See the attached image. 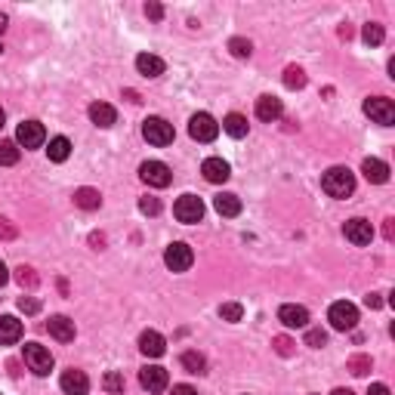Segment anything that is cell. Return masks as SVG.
Masks as SVG:
<instances>
[{
	"mask_svg": "<svg viewBox=\"0 0 395 395\" xmlns=\"http://www.w3.org/2000/svg\"><path fill=\"white\" fill-rule=\"evenodd\" d=\"M321 189L331 198H349L355 191V176H352L349 167H331V170L321 176Z\"/></svg>",
	"mask_w": 395,
	"mask_h": 395,
	"instance_id": "cell-1",
	"label": "cell"
},
{
	"mask_svg": "<svg viewBox=\"0 0 395 395\" xmlns=\"http://www.w3.org/2000/svg\"><path fill=\"white\" fill-rule=\"evenodd\" d=\"M142 136L152 145H170L176 133H173V123H167L164 117H145L142 121Z\"/></svg>",
	"mask_w": 395,
	"mask_h": 395,
	"instance_id": "cell-2",
	"label": "cell"
},
{
	"mask_svg": "<svg viewBox=\"0 0 395 395\" xmlns=\"http://www.w3.org/2000/svg\"><path fill=\"white\" fill-rule=\"evenodd\" d=\"M327 321H331L333 331H355L358 324V309L352 306V302L339 300L331 306V312H327Z\"/></svg>",
	"mask_w": 395,
	"mask_h": 395,
	"instance_id": "cell-3",
	"label": "cell"
},
{
	"mask_svg": "<svg viewBox=\"0 0 395 395\" xmlns=\"http://www.w3.org/2000/svg\"><path fill=\"white\" fill-rule=\"evenodd\" d=\"M364 115H368L374 123H380V127H392L395 123V105H392V99H386V96H374V99L364 102Z\"/></svg>",
	"mask_w": 395,
	"mask_h": 395,
	"instance_id": "cell-4",
	"label": "cell"
},
{
	"mask_svg": "<svg viewBox=\"0 0 395 395\" xmlns=\"http://www.w3.org/2000/svg\"><path fill=\"white\" fill-rule=\"evenodd\" d=\"M25 364H28L37 376H47L49 370H53V355H49V349L40 343H25Z\"/></svg>",
	"mask_w": 395,
	"mask_h": 395,
	"instance_id": "cell-5",
	"label": "cell"
},
{
	"mask_svg": "<svg viewBox=\"0 0 395 395\" xmlns=\"http://www.w3.org/2000/svg\"><path fill=\"white\" fill-rule=\"evenodd\" d=\"M173 216H176L179 222H185V226H191V222H201L204 201L198 195H182L176 204H173Z\"/></svg>",
	"mask_w": 395,
	"mask_h": 395,
	"instance_id": "cell-6",
	"label": "cell"
},
{
	"mask_svg": "<svg viewBox=\"0 0 395 395\" xmlns=\"http://www.w3.org/2000/svg\"><path fill=\"white\" fill-rule=\"evenodd\" d=\"M164 263L170 272H185V269H191V263H195V253H191L189 244L173 241V244L164 250Z\"/></svg>",
	"mask_w": 395,
	"mask_h": 395,
	"instance_id": "cell-7",
	"label": "cell"
},
{
	"mask_svg": "<svg viewBox=\"0 0 395 395\" xmlns=\"http://www.w3.org/2000/svg\"><path fill=\"white\" fill-rule=\"evenodd\" d=\"M139 176H142V182L154 185V189H167V185L173 182V173L164 160H145V164L139 167Z\"/></svg>",
	"mask_w": 395,
	"mask_h": 395,
	"instance_id": "cell-8",
	"label": "cell"
},
{
	"mask_svg": "<svg viewBox=\"0 0 395 395\" xmlns=\"http://www.w3.org/2000/svg\"><path fill=\"white\" fill-rule=\"evenodd\" d=\"M189 133H191V139H198V142H213L216 136H219V123H216L207 111H198L189 121Z\"/></svg>",
	"mask_w": 395,
	"mask_h": 395,
	"instance_id": "cell-9",
	"label": "cell"
},
{
	"mask_svg": "<svg viewBox=\"0 0 395 395\" xmlns=\"http://www.w3.org/2000/svg\"><path fill=\"white\" fill-rule=\"evenodd\" d=\"M43 139H47V130H43L40 121H22L16 130V145L22 148H40Z\"/></svg>",
	"mask_w": 395,
	"mask_h": 395,
	"instance_id": "cell-10",
	"label": "cell"
},
{
	"mask_svg": "<svg viewBox=\"0 0 395 395\" xmlns=\"http://www.w3.org/2000/svg\"><path fill=\"white\" fill-rule=\"evenodd\" d=\"M59 386H62V392H65V395H86V392H90V376H86L84 370L68 368V370H62Z\"/></svg>",
	"mask_w": 395,
	"mask_h": 395,
	"instance_id": "cell-11",
	"label": "cell"
},
{
	"mask_svg": "<svg viewBox=\"0 0 395 395\" xmlns=\"http://www.w3.org/2000/svg\"><path fill=\"white\" fill-rule=\"evenodd\" d=\"M139 383L145 392H164L167 383H170V376H167L164 368H158V364H145V368L139 370Z\"/></svg>",
	"mask_w": 395,
	"mask_h": 395,
	"instance_id": "cell-12",
	"label": "cell"
},
{
	"mask_svg": "<svg viewBox=\"0 0 395 395\" xmlns=\"http://www.w3.org/2000/svg\"><path fill=\"white\" fill-rule=\"evenodd\" d=\"M343 232H346V238H349L355 247H364V244H370V241H374V228H370V222L361 219V216H355V219L346 222Z\"/></svg>",
	"mask_w": 395,
	"mask_h": 395,
	"instance_id": "cell-13",
	"label": "cell"
},
{
	"mask_svg": "<svg viewBox=\"0 0 395 395\" xmlns=\"http://www.w3.org/2000/svg\"><path fill=\"white\" fill-rule=\"evenodd\" d=\"M278 321L284 327H309V309L296 306V302H287V306L278 309Z\"/></svg>",
	"mask_w": 395,
	"mask_h": 395,
	"instance_id": "cell-14",
	"label": "cell"
},
{
	"mask_svg": "<svg viewBox=\"0 0 395 395\" xmlns=\"http://www.w3.org/2000/svg\"><path fill=\"white\" fill-rule=\"evenodd\" d=\"M281 115H284V105H281V99H278V96H259L256 99V117H259V121L272 123V121H278Z\"/></svg>",
	"mask_w": 395,
	"mask_h": 395,
	"instance_id": "cell-15",
	"label": "cell"
},
{
	"mask_svg": "<svg viewBox=\"0 0 395 395\" xmlns=\"http://www.w3.org/2000/svg\"><path fill=\"white\" fill-rule=\"evenodd\" d=\"M361 173H364V179L374 182V185L389 182V164H386V160H380V158H364Z\"/></svg>",
	"mask_w": 395,
	"mask_h": 395,
	"instance_id": "cell-16",
	"label": "cell"
},
{
	"mask_svg": "<svg viewBox=\"0 0 395 395\" xmlns=\"http://www.w3.org/2000/svg\"><path fill=\"white\" fill-rule=\"evenodd\" d=\"M139 352H142V355H148V358H160L167 352V339L160 337L158 331H145L139 337Z\"/></svg>",
	"mask_w": 395,
	"mask_h": 395,
	"instance_id": "cell-17",
	"label": "cell"
},
{
	"mask_svg": "<svg viewBox=\"0 0 395 395\" xmlns=\"http://www.w3.org/2000/svg\"><path fill=\"white\" fill-rule=\"evenodd\" d=\"M201 173H204V179L207 182H226L228 176H232V170H228V164L222 158H207L204 160V167H201Z\"/></svg>",
	"mask_w": 395,
	"mask_h": 395,
	"instance_id": "cell-18",
	"label": "cell"
},
{
	"mask_svg": "<svg viewBox=\"0 0 395 395\" xmlns=\"http://www.w3.org/2000/svg\"><path fill=\"white\" fill-rule=\"evenodd\" d=\"M47 327H49V337H56L59 343H71L74 339V321L65 318V315H53Z\"/></svg>",
	"mask_w": 395,
	"mask_h": 395,
	"instance_id": "cell-19",
	"label": "cell"
},
{
	"mask_svg": "<svg viewBox=\"0 0 395 395\" xmlns=\"http://www.w3.org/2000/svg\"><path fill=\"white\" fill-rule=\"evenodd\" d=\"M22 339V321L12 315H0V346H10Z\"/></svg>",
	"mask_w": 395,
	"mask_h": 395,
	"instance_id": "cell-20",
	"label": "cell"
},
{
	"mask_svg": "<svg viewBox=\"0 0 395 395\" xmlns=\"http://www.w3.org/2000/svg\"><path fill=\"white\" fill-rule=\"evenodd\" d=\"M90 121L96 123V127H111V123L117 121L115 105H108V102H93V105H90Z\"/></svg>",
	"mask_w": 395,
	"mask_h": 395,
	"instance_id": "cell-21",
	"label": "cell"
},
{
	"mask_svg": "<svg viewBox=\"0 0 395 395\" xmlns=\"http://www.w3.org/2000/svg\"><path fill=\"white\" fill-rule=\"evenodd\" d=\"M213 207L219 216H238L241 213V198L232 195V191H222V195L213 198Z\"/></svg>",
	"mask_w": 395,
	"mask_h": 395,
	"instance_id": "cell-22",
	"label": "cell"
},
{
	"mask_svg": "<svg viewBox=\"0 0 395 395\" xmlns=\"http://www.w3.org/2000/svg\"><path fill=\"white\" fill-rule=\"evenodd\" d=\"M136 68H139V74H145V77H158V74H164V59H158V56H152V53H142V56H136Z\"/></svg>",
	"mask_w": 395,
	"mask_h": 395,
	"instance_id": "cell-23",
	"label": "cell"
},
{
	"mask_svg": "<svg viewBox=\"0 0 395 395\" xmlns=\"http://www.w3.org/2000/svg\"><path fill=\"white\" fill-rule=\"evenodd\" d=\"M74 204H77L80 210H99V207H102V198H99V191H96V189L84 185V189L74 191Z\"/></svg>",
	"mask_w": 395,
	"mask_h": 395,
	"instance_id": "cell-24",
	"label": "cell"
},
{
	"mask_svg": "<svg viewBox=\"0 0 395 395\" xmlns=\"http://www.w3.org/2000/svg\"><path fill=\"white\" fill-rule=\"evenodd\" d=\"M179 361H182V368L189 370V374H204V370H207V358L195 349H185L182 355H179Z\"/></svg>",
	"mask_w": 395,
	"mask_h": 395,
	"instance_id": "cell-25",
	"label": "cell"
},
{
	"mask_svg": "<svg viewBox=\"0 0 395 395\" xmlns=\"http://www.w3.org/2000/svg\"><path fill=\"white\" fill-rule=\"evenodd\" d=\"M222 130H226L228 136H235V139H244L247 136V117L238 115V111H232V115L222 121Z\"/></svg>",
	"mask_w": 395,
	"mask_h": 395,
	"instance_id": "cell-26",
	"label": "cell"
},
{
	"mask_svg": "<svg viewBox=\"0 0 395 395\" xmlns=\"http://www.w3.org/2000/svg\"><path fill=\"white\" fill-rule=\"evenodd\" d=\"M47 154H49V160L62 164V160H68V154H71V142H68L65 136H56V139H49Z\"/></svg>",
	"mask_w": 395,
	"mask_h": 395,
	"instance_id": "cell-27",
	"label": "cell"
},
{
	"mask_svg": "<svg viewBox=\"0 0 395 395\" xmlns=\"http://www.w3.org/2000/svg\"><path fill=\"white\" fill-rule=\"evenodd\" d=\"M284 86H287V90H300V86H306V71H302L300 65H287L284 68Z\"/></svg>",
	"mask_w": 395,
	"mask_h": 395,
	"instance_id": "cell-28",
	"label": "cell"
},
{
	"mask_svg": "<svg viewBox=\"0 0 395 395\" xmlns=\"http://www.w3.org/2000/svg\"><path fill=\"white\" fill-rule=\"evenodd\" d=\"M361 37H364L368 47H380L383 37H386V31H383L380 22H368V25H364V31H361Z\"/></svg>",
	"mask_w": 395,
	"mask_h": 395,
	"instance_id": "cell-29",
	"label": "cell"
},
{
	"mask_svg": "<svg viewBox=\"0 0 395 395\" xmlns=\"http://www.w3.org/2000/svg\"><path fill=\"white\" fill-rule=\"evenodd\" d=\"M19 160V145L12 139H0V164L12 167Z\"/></svg>",
	"mask_w": 395,
	"mask_h": 395,
	"instance_id": "cell-30",
	"label": "cell"
},
{
	"mask_svg": "<svg viewBox=\"0 0 395 395\" xmlns=\"http://www.w3.org/2000/svg\"><path fill=\"white\" fill-rule=\"evenodd\" d=\"M102 386H105V392L121 395L123 386H127V380H123V374H117V370H108V374H105V380H102Z\"/></svg>",
	"mask_w": 395,
	"mask_h": 395,
	"instance_id": "cell-31",
	"label": "cell"
},
{
	"mask_svg": "<svg viewBox=\"0 0 395 395\" xmlns=\"http://www.w3.org/2000/svg\"><path fill=\"white\" fill-rule=\"evenodd\" d=\"M228 49H232L235 59H247V56L253 53L250 40H244V37H232V40H228Z\"/></svg>",
	"mask_w": 395,
	"mask_h": 395,
	"instance_id": "cell-32",
	"label": "cell"
},
{
	"mask_svg": "<svg viewBox=\"0 0 395 395\" xmlns=\"http://www.w3.org/2000/svg\"><path fill=\"white\" fill-rule=\"evenodd\" d=\"M219 315H222V321H241L244 318V306H241V302H222Z\"/></svg>",
	"mask_w": 395,
	"mask_h": 395,
	"instance_id": "cell-33",
	"label": "cell"
},
{
	"mask_svg": "<svg viewBox=\"0 0 395 395\" xmlns=\"http://www.w3.org/2000/svg\"><path fill=\"white\" fill-rule=\"evenodd\" d=\"M346 368H349L355 376H364V374H368V370H370V355H352Z\"/></svg>",
	"mask_w": 395,
	"mask_h": 395,
	"instance_id": "cell-34",
	"label": "cell"
},
{
	"mask_svg": "<svg viewBox=\"0 0 395 395\" xmlns=\"http://www.w3.org/2000/svg\"><path fill=\"white\" fill-rule=\"evenodd\" d=\"M16 281L22 284V287H37L34 269H28V265H19V269H16Z\"/></svg>",
	"mask_w": 395,
	"mask_h": 395,
	"instance_id": "cell-35",
	"label": "cell"
},
{
	"mask_svg": "<svg viewBox=\"0 0 395 395\" xmlns=\"http://www.w3.org/2000/svg\"><path fill=\"white\" fill-rule=\"evenodd\" d=\"M324 343H327V333L321 331V327H309V331H306V346H312V349H321Z\"/></svg>",
	"mask_w": 395,
	"mask_h": 395,
	"instance_id": "cell-36",
	"label": "cell"
},
{
	"mask_svg": "<svg viewBox=\"0 0 395 395\" xmlns=\"http://www.w3.org/2000/svg\"><path fill=\"white\" fill-rule=\"evenodd\" d=\"M272 346H275V352H278V355H284V358L294 355V339H290V337H275V339H272Z\"/></svg>",
	"mask_w": 395,
	"mask_h": 395,
	"instance_id": "cell-37",
	"label": "cell"
},
{
	"mask_svg": "<svg viewBox=\"0 0 395 395\" xmlns=\"http://www.w3.org/2000/svg\"><path fill=\"white\" fill-rule=\"evenodd\" d=\"M139 210H142V213H148V216H158L160 213V201L148 195V198H142V201H139Z\"/></svg>",
	"mask_w": 395,
	"mask_h": 395,
	"instance_id": "cell-38",
	"label": "cell"
},
{
	"mask_svg": "<svg viewBox=\"0 0 395 395\" xmlns=\"http://www.w3.org/2000/svg\"><path fill=\"white\" fill-rule=\"evenodd\" d=\"M19 309H22L25 315H37L40 312V302H37L34 296H22V300H19Z\"/></svg>",
	"mask_w": 395,
	"mask_h": 395,
	"instance_id": "cell-39",
	"label": "cell"
},
{
	"mask_svg": "<svg viewBox=\"0 0 395 395\" xmlns=\"http://www.w3.org/2000/svg\"><path fill=\"white\" fill-rule=\"evenodd\" d=\"M16 226H12V222L10 219H3V216H0V238H3V241H12V238H16Z\"/></svg>",
	"mask_w": 395,
	"mask_h": 395,
	"instance_id": "cell-40",
	"label": "cell"
},
{
	"mask_svg": "<svg viewBox=\"0 0 395 395\" xmlns=\"http://www.w3.org/2000/svg\"><path fill=\"white\" fill-rule=\"evenodd\" d=\"M145 16H148V19H154V22H158V19L164 16V6H160V3H148V6H145Z\"/></svg>",
	"mask_w": 395,
	"mask_h": 395,
	"instance_id": "cell-41",
	"label": "cell"
},
{
	"mask_svg": "<svg viewBox=\"0 0 395 395\" xmlns=\"http://www.w3.org/2000/svg\"><path fill=\"white\" fill-rule=\"evenodd\" d=\"M173 395H198V389H191L189 383H179V386H173Z\"/></svg>",
	"mask_w": 395,
	"mask_h": 395,
	"instance_id": "cell-42",
	"label": "cell"
},
{
	"mask_svg": "<svg viewBox=\"0 0 395 395\" xmlns=\"http://www.w3.org/2000/svg\"><path fill=\"white\" fill-rule=\"evenodd\" d=\"M364 302H368V309H380L383 306L380 294H368V296H364Z\"/></svg>",
	"mask_w": 395,
	"mask_h": 395,
	"instance_id": "cell-43",
	"label": "cell"
},
{
	"mask_svg": "<svg viewBox=\"0 0 395 395\" xmlns=\"http://www.w3.org/2000/svg\"><path fill=\"white\" fill-rule=\"evenodd\" d=\"M368 395H392V392H389V386H383V383H374V386L368 389Z\"/></svg>",
	"mask_w": 395,
	"mask_h": 395,
	"instance_id": "cell-44",
	"label": "cell"
},
{
	"mask_svg": "<svg viewBox=\"0 0 395 395\" xmlns=\"http://www.w3.org/2000/svg\"><path fill=\"white\" fill-rule=\"evenodd\" d=\"M383 235H386V241L395 238V219H386V226H383Z\"/></svg>",
	"mask_w": 395,
	"mask_h": 395,
	"instance_id": "cell-45",
	"label": "cell"
},
{
	"mask_svg": "<svg viewBox=\"0 0 395 395\" xmlns=\"http://www.w3.org/2000/svg\"><path fill=\"white\" fill-rule=\"evenodd\" d=\"M90 244H96V250H102L105 238H102V235H90Z\"/></svg>",
	"mask_w": 395,
	"mask_h": 395,
	"instance_id": "cell-46",
	"label": "cell"
},
{
	"mask_svg": "<svg viewBox=\"0 0 395 395\" xmlns=\"http://www.w3.org/2000/svg\"><path fill=\"white\" fill-rule=\"evenodd\" d=\"M6 278H10V272H6V265L0 263V287H3V284H6Z\"/></svg>",
	"mask_w": 395,
	"mask_h": 395,
	"instance_id": "cell-47",
	"label": "cell"
},
{
	"mask_svg": "<svg viewBox=\"0 0 395 395\" xmlns=\"http://www.w3.org/2000/svg\"><path fill=\"white\" fill-rule=\"evenodd\" d=\"M331 395H355V392H352V389H333Z\"/></svg>",
	"mask_w": 395,
	"mask_h": 395,
	"instance_id": "cell-48",
	"label": "cell"
},
{
	"mask_svg": "<svg viewBox=\"0 0 395 395\" xmlns=\"http://www.w3.org/2000/svg\"><path fill=\"white\" fill-rule=\"evenodd\" d=\"M3 31H6V16L0 12V34H3Z\"/></svg>",
	"mask_w": 395,
	"mask_h": 395,
	"instance_id": "cell-49",
	"label": "cell"
},
{
	"mask_svg": "<svg viewBox=\"0 0 395 395\" xmlns=\"http://www.w3.org/2000/svg\"><path fill=\"white\" fill-rule=\"evenodd\" d=\"M0 127H3V108H0Z\"/></svg>",
	"mask_w": 395,
	"mask_h": 395,
	"instance_id": "cell-50",
	"label": "cell"
},
{
	"mask_svg": "<svg viewBox=\"0 0 395 395\" xmlns=\"http://www.w3.org/2000/svg\"><path fill=\"white\" fill-rule=\"evenodd\" d=\"M0 53H3V47H0Z\"/></svg>",
	"mask_w": 395,
	"mask_h": 395,
	"instance_id": "cell-51",
	"label": "cell"
}]
</instances>
